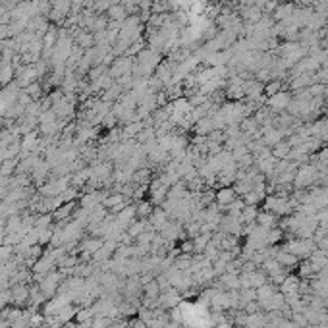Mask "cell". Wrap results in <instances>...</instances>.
<instances>
[{
	"mask_svg": "<svg viewBox=\"0 0 328 328\" xmlns=\"http://www.w3.org/2000/svg\"><path fill=\"white\" fill-rule=\"evenodd\" d=\"M286 249L295 255L297 259H309L311 253L317 249V243L311 238H294L286 243Z\"/></svg>",
	"mask_w": 328,
	"mask_h": 328,
	"instance_id": "1",
	"label": "cell"
},
{
	"mask_svg": "<svg viewBox=\"0 0 328 328\" xmlns=\"http://www.w3.org/2000/svg\"><path fill=\"white\" fill-rule=\"evenodd\" d=\"M318 176L320 174H318L317 166H313V164H303V166H299L297 172H295L294 184L297 189H305V187L313 186V184L317 182Z\"/></svg>",
	"mask_w": 328,
	"mask_h": 328,
	"instance_id": "2",
	"label": "cell"
},
{
	"mask_svg": "<svg viewBox=\"0 0 328 328\" xmlns=\"http://www.w3.org/2000/svg\"><path fill=\"white\" fill-rule=\"evenodd\" d=\"M62 284V272L60 270H50V272L43 276L41 280H39V288H41V292L44 294L46 299H52L56 294H58V288Z\"/></svg>",
	"mask_w": 328,
	"mask_h": 328,
	"instance_id": "3",
	"label": "cell"
},
{
	"mask_svg": "<svg viewBox=\"0 0 328 328\" xmlns=\"http://www.w3.org/2000/svg\"><path fill=\"white\" fill-rule=\"evenodd\" d=\"M10 292L14 307H23L25 303H29V286L27 284H14Z\"/></svg>",
	"mask_w": 328,
	"mask_h": 328,
	"instance_id": "4",
	"label": "cell"
},
{
	"mask_svg": "<svg viewBox=\"0 0 328 328\" xmlns=\"http://www.w3.org/2000/svg\"><path fill=\"white\" fill-rule=\"evenodd\" d=\"M292 95L290 93H286V91H278L276 95L272 97H268V108L276 110V112H282L290 106V102H292Z\"/></svg>",
	"mask_w": 328,
	"mask_h": 328,
	"instance_id": "5",
	"label": "cell"
},
{
	"mask_svg": "<svg viewBox=\"0 0 328 328\" xmlns=\"http://www.w3.org/2000/svg\"><path fill=\"white\" fill-rule=\"evenodd\" d=\"M104 197L106 193H102V191H89V193H83V195L79 197V207L83 208H95L98 205H102V201H104Z\"/></svg>",
	"mask_w": 328,
	"mask_h": 328,
	"instance_id": "6",
	"label": "cell"
},
{
	"mask_svg": "<svg viewBox=\"0 0 328 328\" xmlns=\"http://www.w3.org/2000/svg\"><path fill=\"white\" fill-rule=\"evenodd\" d=\"M238 193H236V189L232 186H226V187H218L216 189V195H214V201H216V205L220 208L228 207L230 203L234 201V199H238Z\"/></svg>",
	"mask_w": 328,
	"mask_h": 328,
	"instance_id": "7",
	"label": "cell"
},
{
	"mask_svg": "<svg viewBox=\"0 0 328 328\" xmlns=\"http://www.w3.org/2000/svg\"><path fill=\"white\" fill-rule=\"evenodd\" d=\"M294 12H295V4L294 2H284V4H278L276 10H274V20L276 22H288L294 18Z\"/></svg>",
	"mask_w": 328,
	"mask_h": 328,
	"instance_id": "8",
	"label": "cell"
},
{
	"mask_svg": "<svg viewBox=\"0 0 328 328\" xmlns=\"http://www.w3.org/2000/svg\"><path fill=\"white\" fill-rule=\"evenodd\" d=\"M135 218H137V214H135V205H126L122 210L116 212V222H118L120 226H124V228H128Z\"/></svg>",
	"mask_w": 328,
	"mask_h": 328,
	"instance_id": "9",
	"label": "cell"
},
{
	"mask_svg": "<svg viewBox=\"0 0 328 328\" xmlns=\"http://www.w3.org/2000/svg\"><path fill=\"white\" fill-rule=\"evenodd\" d=\"M74 208H76L74 201H72V203H64V205H60L56 210H52V220H54V222H64V220H70L72 216H74V212H76Z\"/></svg>",
	"mask_w": 328,
	"mask_h": 328,
	"instance_id": "10",
	"label": "cell"
},
{
	"mask_svg": "<svg viewBox=\"0 0 328 328\" xmlns=\"http://www.w3.org/2000/svg\"><path fill=\"white\" fill-rule=\"evenodd\" d=\"M278 216L272 214L270 210H259V214H257V224L262 226V228L266 230H272V228H278Z\"/></svg>",
	"mask_w": 328,
	"mask_h": 328,
	"instance_id": "11",
	"label": "cell"
},
{
	"mask_svg": "<svg viewBox=\"0 0 328 328\" xmlns=\"http://www.w3.org/2000/svg\"><path fill=\"white\" fill-rule=\"evenodd\" d=\"M299 284H301V280L297 278V276H294V274H288V278H286L282 284L278 286L280 290V294L284 295H290V294H299Z\"/></svg>",
	"mask_w": 328,
	"mask_h": 328,
	"instance_id": "12",
	"label": "cell"
},
{
	"mask_svg": "<svg viewBox=\"0 0 328 328\" xmlns=\"http://www.w3.org/2000/svg\"><path fill=\"white\" fill-rule=\"evenodd\" d=\"M243 328H266V313L259 311V313L247 315V320H245Z\"/></svg>",
	"mask_w": 328,
	"mask_h": 328,
	"instance_id": "13",
	"label": "cell"
},
{
	"mask_svg": "<svg viewBox=\"0 0 328 328\" xmlns=\"http://www.w3.org/2000/svg\"><path fill=\"white\" fill-rule=\"evenodd\" d=\"M257 214H259V208L255 205H245L241 210L240 218L243 224H257Z\"/></svg>",
	"mask_w": 328,
	"mask_h": 328,
	"instance_id": "14",
	"label": "cell"
},
{
	"mask_svg": "<svg viewBox=\"0 0 328 328\" xmlns=\"http://www.w3.org/2000/svg\"><path fill=\"white\" fill-rule=\"evenodd\" d=\"M160 286H158V282L156 280H151V282H147V284L143 286V295H145V299H158L160 297Z\"/></svg>",
	"mask_w": 328,
	"mask_h": 328,
	"instance_id": "15",
	"label": "cell"
},
{
	"mask_svg": "<svg viewBox=\"0 0 328 328\" xmlns=\"http://www.w3.org/2000/svg\"><path fill=\"white\" fill-rule=\"evenodd\" d=\"M108 18H110V22H116V23H122L126 18H128V10L124 8V6H118V4H114V6H110L108 10Z\"/></svg>",
	"mask_w": 328,
	"mask_h": 328,
	"instance_id": "16",
	"label": "cell"
},
{
	"mask_svg": "<svg viewBox=\"0 0 328 328\" xmlns=\"http://www.w3.org/2000/svg\"><path fill=\"white\" fill-rule=\"evenodd\" d=\"M153 208H154V205L151 203V201H141V203L135 205V214H137V218L147 220L149 216H151Z\"/></svg>",
	"mask_w": 328,
	"mask_h": 328,
	"instance_id": "17",
	"label": "cell"
},
{
	"mask_svg": "<svg viewBox=\"0 0 328 328\" xmlns=\"http://www.w3.org/2000/svg\"><path fill=\"white\" fill-rule=\"evenodd\" d=\"M210 238H212V234H199L193 238V245H195V255H201V253L207 249V245L210 243Z\"/></svg>",
	"mask_w": 328,
	"mask_h": 328,
	"instance_id": "18",
	"label": "cell"
},
{
	"mask_svg": "<svg viewBox=\"0 0 328 328\" xmlns=\"http://www.w3.org/2000/svg\"><path fill=\"white\" fill-rule=\"evenodd\" d=\"M76 41H77V44H79L81 48H91V46L95 44V37H93V33L81 31V33H77V35H76Z\"/></svg>",
	"mask_w": 328,
	"mask_h": 328,
	"instance_id": "19",
	"label": "cell"
},
{
	"mask_svg": "<svg viewBox=\"0 0 328 328\" xmlns=\"http://www.w3.org/2000/svg\"><path fill=\"white\" fill-rule=\"evenodd\" d=\"M120 95H122V85L120 83H116V85H112V87L106 89V93L102 95V100H104V102H112V100H116Z\"/></svg>",
	"mask_w": 328,
	"mask_h": 328,
	"instance_id": "20",
	"label": "cell"
},
{
	"mask_svg": "<svg viewBox=\"0 0 328 328\" xmlns=\"http://www.w3.org/2000/svg\"><path fill=\"white\" fill-rule=\"evenodd\" d=\"M114 322V318L104 317V315H95L93 322H91V328H110Z\"/></svg>",
	"mask_w": 328,
	"mask_h": 328,
	"instance_id": "21",
	"label": "cell"
},
{
	"mask_svg": "<svg viewBox=\"0 0 328 328\" xmlns=\"http://www.w3.org/2000/svg\"><path fill=\"white\" fill-rule=\"evenodd\" d=\"M282 81L280 79H270L266 85H264V93L268 95V97H272V95H276L278 91H282Z\"/></svg>",
	"mask_w": 328,
	"mask_h": 328,
	"instance_id": "22",
	"label": "cell"
},
{
	"mask_svg": "<svg viewBox=\"0 0 328 328\" xmlns=\"http://www.w3.org/2000/svg\"><path fill=\"white\" fill-rule=\"evenodd\" d=\"M180 253H184V255H195V245H193V240L180 241Z\"/></svg>",
	"mask_w": 328,
	"mask_h": 328,
	"instance_id": "23",
	"label": "cell"
},
{
	"mask_svg": "<svg viewBox=\"0 0 328 328\" xmlns=\"http://www.w3.org/2000/svg\"><path fill=\"white\" fill-rule=\"evenodd\" d=\"M8 288H10V280L4 278V276H0V292H4V290H8Z\"/></svg>",
	"mask_w": 328,
	"mask_h": 328,
	"instance_id": "24",
	"label": "cell"
},
{
	"mask_svg": "<svg viewBox=\"0 0 328 328\" xmlns=\"http://www.w3.org/2000/svg\"><path fill=\"white\" fill-rule=\"evenodd\" d=\"M216 328H232L228 324V322H220V324H216Z\"/></svg>",
	"mask_w": 328,
	"mask_h": 328,
	"instance_id": "25",
	"label": "cell"
}]
</instances>
